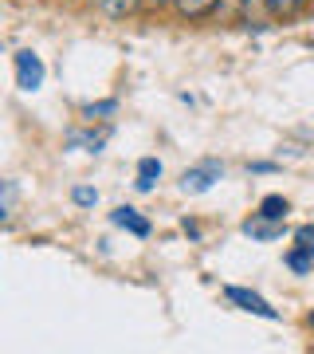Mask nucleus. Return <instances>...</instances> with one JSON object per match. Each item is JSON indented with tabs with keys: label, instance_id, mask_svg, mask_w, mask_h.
<instances>
[{
	"label": "nucleus",
	"instance_id": "8",
	"mask_svg": "<svg viewBox=\"0 0 314 354\" xmlns=\"http://www.w3.org/2000/svg\"><path fill=\"white\" fill-rule=\"evenodd\" d=\"M283 268H287V272H295V276H311V272H314V252L306 248V244L295 241L287 252H283Z\"/></svg>",
	"mask_w": 314,
	"mask_h": 354
},
{
	"label": "nucleus",
	"instance_id": "1",
	"mask_svg": "<svg viewBox=\"0 0 314 354\" xmlns=\"http://www.w3.org/2000/svg\"><path fill=\"white\" fill-rule=\"evenodd\" d=\"M224 181V162H216V158H204V162L188 165L181 181H177V189L185 193V197H204L208 189H216Z\"/></svg>",
	"mask_w": 314,
	"mask_h": 354
},
{
	"label": "nucleus",
	"instance_id": "16",
	"mask_svg": "<svg viewBox=\"0 0 314 354\" xmlns=\"http://www.w3.org/2000/svg\"><path fill=\"white\" fill-rule=\"evenodd\" d=\"M295 241L306 244V248L314 252V221H311V225H299V228H295Z\"/></svg>",
	"mask_w": 314,
	"mask_h": 354
},
{
	"label": "nucleus",
	"instance_id": "21",
	"mask_svg": "<svg viewBox=\"0 0 314 354\" xmlns=\"http://www.w3.org/2000/svg\"><path fill=\"white\" fill-rule=\"evenodd\" d=\"M306 4H311V0H306Z\"/></svg>",
	"mask_w": 314,
	"mask_h": 354
},
{
	"label": "nucleus",
	"instance_id": "11",
	"mask_svg": "<svg viewBox=\"0 0 314 354\" xmlns=\"http://www.w3.org/2000/svg\"><path fill=\"white\" fill-rule=\"evenodd\" d=\"M114 114H118V99H99V102H87V106H83V122H87V127L110 122Z\"/></svg>",
	"mask_w": 314,
	"mask_h": 354
},
{
	"label": "nucleus",
	"instance_id": "18",
	"mask_svg": "<svg viewBox=\"0 0 314 354\" xmlns=\"http://www.w3.org/2000/svg\"><path fill=\"white\" fill-rule=\"evenodd\" d=\"M181 228H185V232L193 236V241H201V225H197L193 216H185V221H181Z\"/></svg>",
	"mask_w": 314,
	"mask_h": 354
},
{
	"label": "nucleus",
	"instance_id": "3",
	"mask_svg": "<svg viewBox=\"0 0 314 354\" xmlns=\"http://www.w3.org/2000/svg\"><path fill=\"white\" fill-rule=\"evenodd\" d=\"M224 299L232 307H239V311H248V315H255V319H267V323H279V307H271L259 295V291H251V288H239V283H228L224 288Z\"/></svg>",
	"mask_w": 314,
	"mask_h": 354
},
{
	"label": "nucleus",
	"instance_id": "4",
	"mask_svg": "<svg viewBox=\"0 0 314 354\" xmlns=\"http://www.w3.org/2000/svg\"><path fill=\"white\" fill-rule=\"evenodd\" d=\"M239 232H244L251 244H275V241H283V236H287V221H267V216L251 213L248 221L239 225Z\"/></svg>",
	"mask_w": 314,
	"mask_h": 354
},
{
	"label": "nucleus",
	"instance_id": "15",
	"mask_svg": "<svg viewBox=\"0 0 314 354\" xmlns=\"http://www.w3.org/2000/svg\"><path fill=\"white\" fill-rule=\"evenodd\" d=\"M71 201H75L79 209H95V205H99V189H95V185H75V189H71Z\"/></svg>",
	"mask_w": 314,
	"mask_h": 354
},
{
	"label": "nucleus",
	"instance_id": "2",
	"mask_svg": "<svg viewBox=\"0 0 314 354\" xmlns=\"http://www.w3.org/2000/svg\"><path fill=\"white\" fill-rule=\"evenodd\" d=\"M12 71H16V87L28 91V95H36L43 87V79H48V67H43V59L32 48H20L12 55Z\"/></svg>",
	"mask_w": 314,
	"mask_h": 354
},
{
	"label": "nucleus",
	"instance_id": "14",
	"mask_svg": "<svg viewBox=\"0 0 314 354\" xmlns=\"http://www.w3.org/2000/svg\"><path fill=\"white\" fill-rule=\"evenodd\" d=\"M302 4L306 0H267V12L275 16V20H291V16L302 12Z\"/></svg>",
	"mask_w": 314,
	"mask_h": 354
},
{
	"label": "nucleus",
	"instance_id": "10",
	"mask_svg": "<svg viewBox=\"0 0 314 354\" xmlns=\"http://www.w3.org/2000/svg\"><path fill=\"white\" fill-rule=\"evenodd\" d=\"M255 213H259V216H267V221H287L291 201L283 197V193H267V197H259V205H255Z\"/></svg>",
	"mask_w": 314,
	"mask_h": 354
},
{
	"label": "nucleus",
	"instance_id": "13",
	"mask_svg": "<svg viewBox=\"0 0 314 354\" xmlns=\"http://www.w3.org/2000/svg\"><path fill=\"white\" fill-rule=\"evenodd\" d=\"M146 4V0H102V12L110 16V20H126V16H134Z\"/></svg>",
	"mask_w": 314,
	"mask_h": 354
},
{
	"label": "nucleus",
	"instance_id": "19",
	"mask_svg": "<svg viewBox=\"0 0 314 354\" xmlns=\"http://www.w3.org/2000/svg\"><path fill=\"white\" fill-rule=\"evenodd\" d=\"M150 4H173V0H150Z\"/></svg>",
	"mask_w": 314,
	"mask_h": 354
},
{
	"label": "nucleus",
	"instance_id": "20",
	"mask_svg": "<svg viewBox=\"0 0 314 354\" xmlns=\"http://www.w3.org/2000/svg\"><path fill=\"white\" fill-rule=\"evenodd\" d=\"M311 327H314V311H311Z\"/></svg>",
	"mask_w": 314,
	"mask_h": 354
},
{
	"label": "nucleus",
	"instance_id": "9",
	"mask_svg": "<svg viewBox=\"0 0 314 354\" xmlns=\"http://www.w3.org/2000/svg\"><path fill=\"white\" fill-rule=\"evenodd\" d=\"M173 8L181 20H188V24H197V20H208V16L220 8V0H173Z\"/></svg>",
	"mask_w": 314,
	"mask_h": 354
},
{
	"label": "nucleus",
	"instance_id": "7",
	"mask_svg": "<svg viewBox=\"0 0 314 354\" xmlns=\"http://www.w3.org/2000/svg\"><path fill=\"white\" fill-rule=\"evenodd\" d=\"M106 138H110V127H102L99 134H95V130H71V134H67V150H79V146H83L87 153H102Z\"/></svg>",
	"mask_w": 314,
	"mask_h": 354
},
{
	"label": "nucleus",
	"instance_id": "17",
	"mask_svg": "<svg viewBox=\"0 0 314 354\" xmlns=\"http://www.w3.org/2000/svg\"><path fill=\"white\" fill-rule=\"evenodd\" d=\"M275 162H248V174H275Z\"/></svg>",
	"mask_w": 314,
	"mask_h": 354
},
{
	"label": "nucleus",
	"instance_id": "6",
	"mask_svg": "<svg viewBox=\"0 0 314 354\" xmlns=\"http://www.w3.org/2000/svg\"><path fill=\"white\" fill-rule=\"evenodd\" d=\"M161 174H165L161 158L146 153V158L138 162V174H134V189H138V193H153V189H157V181H161Z\"/></svg>",
	"mask_w": 314,
	"mask_h": 354
},
{
	"label": "nucleus",
	"instance_id": "5",
	"mask_svg": "<svg viewBox=\"0 0 314 354\" xmlns=\"http://www.w3.org/2000/svg\"><path fill=\"white\" fill-rule=\"evenodd\" d=\"M110 225L122 228V232H130L134 241H150V232H153L150 216L141 213V209H134V205H118V209L110 213Z\"/></svg>",
	"mask_w": 314,
	"mask_h": 354
},
{
	"label": "nucleus",
	"instance_id": "12",
	"mask_svg": "<svg viewBox=\"0 0 314 354\" xmlns=\"http://www.w3.org/2000/svg\"><path fill=\"white\" fill-rule=\"evenodd\" d=\"M12 216H16V181L4 177L0 181V221H4V228L12 225Z\"/></svg>",
	"mask_w": 314,
	"mask_h": 354
}]
</instances>
